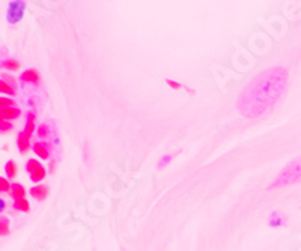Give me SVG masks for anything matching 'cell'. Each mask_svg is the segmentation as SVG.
I'll return each mask as SVG.
<instances>
[{
  "label": "cell",
  "instance_id": "cell-19",
  "mask_svg": "<svg viewBox=\"0 0 301 251\" xmlns=\"http://www.w3.org/2000/svg\"><path fill=\"white\" fill-rule=\"evenodd\" d=\"M0 92L6 94V95H11V97L15 95V89L12 86H9L5 80H0Z\"/></svg>",
  "mask_w": 301,
  "mask_h": 251
},
{
  "label": "cell",
  "instance_id": "cell-20",
  "mask_svg": "<svg viewBox=\"0 0 301 251\" xmlns=\"http://www.w3.org/2000/svg\"><path fill=\"white\" fill-rule=\"evenodd\" d=\"M8 107H15V101L12 98L0 97V110L2 109H8Z\"/></svg>",
  "mask_w": 301,
  "mask_h": 251
},
{
  "label": "cell",
  "instance_id": "cell-7",
  "mask_svg": "<svg viewBox=\"0 0 301 251\" xmlns=\"http://www.w3.org/2000/svg\"><path fill=\"white\" fill-rule=\"evenodd\" d=\"M285 224H286V217L282 212H279V211L271 212V215L268 217V226L270 227L277 229V227H283Z\"/></svg>",
  "mask_w": 301,
  "mask_h": 251
},
{
  "label": "cell",
  "instance_id": "cell-16",
  "mask_svg": "<svg viewBox=\"0 0 301 251\" xmlns=\"http://www.w3.org/2000/svg\"><path fill=\"white\" fill-rule=\"evenodd\" d=\"M14 209L15 211H21V212H29L30 209V205L26 199H20V200H14Z\"/></svg>",
  "mask_w": 301,
  "mask_h": 251
},
{
  "label": "cell",
  "instance_id": "cell-3",
  "mask_svg": "<svg viewBox=\"0 0 301 251\" xmlns=\"http://www.w3.org/2000/svg\"><path fill=\"white\" fill-rule=\"evenodd\" d=\"M26 170H27V173L30 175L32 182H35L36 185H38L39 182H42V179H44L45 175H47L45 167H44L42 162H39L38 159H29V161L26 162Z\"/></svg>",
  "mask_w": 301,
  "mask_h": 251
},
{
  "label": "cell",
  "instance_id": "cell-6",
  "mask_svg": "<svg viewBox=\"0 0 301 251\" xmlns=\"http://www.w3.org/2000/svg\"><path fill=\"white\" fill-rule=\"evenodd\" d=\"M20 81H23V83H30V85H39L41 75H39V72H38L36 69H26L24 72H21Z\"/></svg>",
  "mask_w": 301,
  "mask_h": 251
},
{
  "label": "cell",
  "instance_id": "cell-25",
  "mask_svg": "<svg viewBox=\"0 0 301 251\" xmlns=\"http://www.w3.org/2000/svg\"><path fill=\"white\" fill-rule=\"evenodd\" d=\"M54 169H56V162L51 161V162H50V172H54Z\"/></svg>",
  "mask_w": 301,
  "mask_h": 251
},
{
  "label": "cell",
  "instance_id": "cell-21",
  "mask_svg": "<svg viewBox=\"0 0 301 251\" xmlns=\"http://www.w3.org/2000/svg\"><path fill=\"white\" fill-rule=\"evenodd\" d=\"M11 129H12V124L9 121H5L0 116V132H9Z\"/></svg>",
  "mask_w": 301,
  "mask_h": 251
},
{
  "label": "cell",
  "instance_id": "cell-8",
  "mask_svg": "<svg viewBox=\"0 0 301 251\" xmlns=\"http://www.w3.org/2000/svg\"><path fill=\"white\" fill-rule=\"evenodd\" d=\"M17 147L21 153H26L30 149V137L24 131L18 132L17 135Z\"/></svg>",
  "mask_w": 301,
  "mask_h": 251
},
{
  "label": "cell",
  "instance_id": "cell-24",
  "mask_svg": "<svg viewBox=\"0 0 301 251\" xmlns=\"http://www.w3.org/2000/svg\"><path fill=\"white\" fill-rule=\"evenodd\" d=\"M2 80H5V81H6L9 86H12V88L15 86V78H14V77H11V75H6V74H5ZM14 89H15V88H14Z\"/></svg>",
  "mask_w": 301,
  "mask_h": 251
},
{
  "label": "cell",
  "instance_id": "cell-15",
  "mask_svg": "<svg viewBox=\"0 0 301 251\" xmlns=\"http://www.w3.org/2000/svg\"><path fill=\"white\" fill-rule=\"evenodd\" d=\"M0 68L2 69H8V71H17V69H20V63L15 59H5L0 63Z\"/></svg>",
  "mask_w": 301,
  "mask_h": 251
},
{
  "label": "cell",
  "instance_id": "cell-11",
  "mask_svg": "<svg viewBox=\"0 0 301 251\" xmlns=\"http://www.w3.org/2000/svg\"><path fill=\"white\" fill-rule=\"evenodd\" d=\"M20 115H21V112L17 107H8V109H2L0 110V116L5 121H9V122L14 121V119H17V118H20Z\"/></svg>",
  "mask_w": 301,
  "mask_h": 251
},
{
  "label": "cell",
  "instance_id": "cell-4",
  "mask_svg": "<svg viewBox=\"0 0 301 251\" xmlns=\"http://www.w3.org/2000/svg\"><path fill=\"white\" fill-rule=\"evenodd\" d=\"M24 9H26V2H23V0H14V2H9V5H8V11H6V18H8V21H9L11 24L18 23V21L23 18Z\"/></svg>",
  "mask_w": 301,
  "mask_h": 251
},
{
  "label": "cell",
  "instance_id": "cell-10",
  "mask_svg": "<svg viewBox=\"0 0 301 251\" xmlns=\"http://www.w3.org/2000/svg\"><path fill=\"white\" fill-rule=\"evenodd\" d=\"M9 194L14 200H20V199H26V188L21 185V184H11V190H9Z\"/></svg>",
  "mask_w": 301,
  "mask_h": 251
},
{
  "label": "cell",
  "instance_id": "cell-17",
  "mask_svg": "<svg viewBox=\"0 0 301 251\" xmlns=\"http://www.w3.org/2000/svg\"><path fill=\"white\" fill-rule=\"evenodd\" d=\"M175 155H176V153H166V155H163V156L160 158V161H158L157 167H158V169H164V167H167V165L170 164V161L175 158Z\"/></svg>",
  "mask_w": 301,
  "mask_h": 251
},
{
  "label": "cell",
  "instance_id": "cell-22",
  "mask_svg": "<svg viewBox=\"0 0 301 251\" xmlns=\"http://www.w3.org/2000/svg\"><path fill=\"white\" fill-rule=\"evenodd\" d=\"M9 190H11V184H9V181L6 179V178H0V193H9Z\"/></svg>",
  "mask_w": 301,
  "mask_h": 251
},
{
  "label": "cell",
  "instance_id": "cell-13",
  "mask_svg": "<svg viewBox=\"0 0 301 251\" xmlns=\"http://www.w3.org/2000/svg\"><path fill=\"white\" fill-rule=\"evenodd\" d=\"M5 172H6V176L9 179H14L17 176V172H18V165L15 164L14 159H9L6 164H5Z\"/></svg>",
  "mask_w": 301,
  "mask_h": 251
},
{
  "label": "cell",
  "instance_id": "cell-23",
  "mask_svg": "<svg viewBox=\"0 0 301 251\" xmlns=\"http://www.w3.org/2000/svg\"><path fill=\"white\" fill-rule=\"evenodd\" d=\"M166 83H167L172 89H176V91L183 88V86H181V83H178V81H175V80H170V78H167V80H166Z\"/></svg>",
  "mask_w": 301,
  "mask_h": 251
},
{
  "label": "cell",
  "instance_id": "cell-1",
  "mask_svg": "<svg viewBox=\"0 0 301 251\" xmlns=\"http://www.w3.org/2000/svg\"><path fill=\"white\" fill-rule=\"evenodd\" d=\"M288 85V72L282 66L270 68L255 77L238 98V110L247 119H258L267 113L283 95Z\"/></svg>",
  "mask_w": 301,
  "mask_h": 251
},
{
  "label": "cell",
  "instance_id": "cell-9",
  "mask_svg": "<svg viewBox=\"0 0 301 251\" xmlns=\"http://www.w3.org/2000/svg\"><path fill=\"white\" fill-rule=\"evenodd\" d=\"M30 196L35 200H44L48 196V187L42 185V184H38V185H35V187L30 188Z\"/></svg>",
  "mask_w": 301,
  "mask_h": 251
},
{
  "label": "cell",
  "instance_id": "cell-14",
  "mask_svg": "<svg viewBox=\"0 0 301 251\" xmlns=\"http://www.w3.org/2000/svg\"><path fill=\"white\" fill-rule=\"evenodd\" d=\"M51 134H53V129L50 128L48 124H41V125L38 126V135H39V138L48 140L51 137Z\"/></svg>",
  "mask_w": 301,
  "mask_h": 251
},
{
  "label": "cell",
  "instance_id": "cell-18",
  "mask_svg": "<svg viewBox=\"0 0 301 251\" xmlns=\"http://www.w3.org/2000/svg\"><path fill=\"white\" fill-rule=\"evenodd\" d=\"M9 235V220L6 217H0V236Z\"/></svg>",
  "mask_w": 301,
  "mask_h": 251
},
{
  "label": "cell",
  "instance_id": "cell-12",
  "mask_svg": "<svg viewBox=\"0 0 301 251\" xmlns=\"http://www.w3.org/2000/svg\"><path fill=\"white\" fill-rule=\"evenodd\" d=\"M33 131H35V113H33V112H29V113H27V118H26L24 132H26L29 137H32Z\"/></svg>",
  "mask_w": 301,
  "mask_h": 251
},
{
  "label": "cell",
  "instance_id": "cell-2",
  "mask_svg": "<svg viewBox=\"0 0 301 251\" xmlns=\"http://www.w3.org/2000/svg\"><path fill=\"white\" fill-rule=\"evenodd\" d=\"M301 181V155L295 159L289 161L286 167L277 175L274 182L268 187V190H276V188H283L294 185Z\"/></svg>",
  "mask_w": 301,
  "mask_h": 251
},
{
  "label": "cell",
  "instance_id": "cell-26",
  "mask_svg": "<svg viewBox=\"0 0 301 251\" xmlns=\"http://www.w3.org/2000/svg\"><path fill=\"white\" fill-rule=\"evenodd\" d=\"M5 206H6V203H5V202H3V200L0 199V212H2L3 209H5Z\"/></svg>",
  "mask_w": 301,
  "mask_h": 251
},
{
  "label": "cell",
  "instance_id": "cell-5",
  "mask_svg": "<svg viewBox=\"0 0 301 251\" xmlns=\"http://www.w3.org/2000/svg\"><path fill=\"white\" fill-rule=\"evenodd\" d=\"M33 152L41 158V159H48L50 158V149L51 146L47 143V141H36L33 146H32Z\"/></svg>",
  "mask_w": 301,
  "mask_h": 251
}]
</instances>
